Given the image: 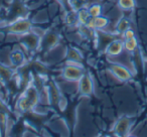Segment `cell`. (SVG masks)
<instances>
[{
  "label": "cell",
  "instance_id": "1",
  "mask_svg": "<svg viewBox=\"0 0 147 137\" xmlns=\"http://www.w3.org/2000/svg\"><path fill=\"white\" fill-rule=\"evenodd\" d=\"M39 100H40V95L37 89L34 86H28L22 96L19 98L17 102V108L21 112H28L36 106Z\"/></svg>",
  "mask_w": 147,
  "mask_h": 137
},
{
  "label": "cell",
  "instance_id": "2",
  "mask_svg": "<svg viewBox=\"0 0 147 137\" xmlns=\"http://www.w3.org/2000/svg\"><path fill=\"white\" fill-rule=\"evenodd\" d=\"M84 74L85 72L83 67L80 65V63H69V65H65L63 70V79L71 82H78Z\"/></svg>",
  "mask_w": 147,
  "mask_h": 137
},
{
  "label": "cell",
  "instance_id": "3",
  "mask_svg": "<svg viewBox=\"0 0 147 137\" xmlns=\"http://www.w3.org/2000/svg\"><path fill=\"white\" fill-rule=\"evenodd\" d=\"M31 29V22L28 19H17L8 26V31L14 34H26Z\"/></svg>",
  "mask_w": 147,
  "mask_h": 137
},
{
  "label": "cell",
  "instance_id": "4",
  "mask_svg": "<svg viewBox=\"0 0 147 137\" xmlns=\"http://www.w3.org/2000/svg\"><path fill=\"white\" fill-rule=\"evenodd\" d=\"M110 71L119 81L121 82H127L132 78V74L126 67L119 63H114L110 67Z\"/></svg>",
  "mask_w": 147,
  "mask_h": 137
},
{
  "label": "cell",
  "instance_id": "5",
  "mask_svg": "<svg viewBox=\"0 0 147 137\" xmlns=\"http://www.w3.org/2000/svg\"><path fill=\"white\" fill-rule=\"evenodd\" d=\"M79 92L83 96H90L94 90V84H93L92 78L89 75L84 74L83 77L78 81Z\"/></svg>",
  "mask_w": 147,
  "mask_h": 137
},
{
  "label": "cell",
  "instance_id": "6",
  "mask_svg": "<svg viewBox=\"0 0 147 137\" xmlns=\"http://www.w3.org/2000/svg\"><path fill=\"white\" fill-rule=\"evenodd\" d=\"M123 51H124V41L120 40V39H115V40H112L108 45L106 53L109 55L117 57V55H121Z\"/></svg>",
  "mask_w": 147,
  "mask_h": 137
},
{
  "label": "cell",
  "instance_id": "7",
  "mask_svg": "<svg viewBox=\"0 0 147 137\" xmlns=\"http://www.w3.org/2000/svg\"><path fill=\"white\" fill-rule=\"evenodd\" d=\"M129 128H130V120L127 117H123V118L119 119L115 124L114 131L117 135L122 136V135H125L128 132Z\"/></svg>",
  "mask_w": 147,
  "mask_h": 137
},
{
  "label": "cell",
  "instance_id": "8",
  "mask_svg": "<svg viewBox=\"0 0 147 137\" xmlns=\"http://www.w3.org/2000/svg\"><path fill=\"white\" fill-rule=\"evenodd\" d=\"M24 53L21 51H13L9 55V61H10L11 65H14V67H19L24 63Z\"/></svg>",
  "mask_w": 147,
  "mask_h": 137
},
{
  "label": "cell",
  "instance_id": "9",
  "mask_svg": "<svg viewBox=\"0 0 147 137\" xmlns=\"http://www.w3.org/2000/svg\"><path fill=\"white\" fill-rule=\"evenodd\" d=\"M67 61L69 63H80L83 59V55L80 51L77 49H74V47H69V51H67Z\"/></svg>",
  "mask_w": 147,
  "mask_h": 137
},
{
  "label": "cell",
  "instance_id": "10",
  "mask_svg": "<svg viewBox=\"0 0 147 137\" xmlns=\"http://www.w3.org/2000/svg\"><path fill=\"white\" fill-rule=\"evenodd\" d=\"M77 18H78V22L80 23L81 25H86L92 17L89 14L88 9L81 7L78 10V12H77Z\"/></svg>",
  "mask_w": 147,
  "mask_h": 137
},
{
  "label": "cell",
  "instance_id": "11",
  "mask_svg": "<svg viewBox=\"0 0 147 137\" xmlns=\"http://www.w3.org/2000/svg\"><path fill=\"white\" fill-rule=\"evenodd\" d=\"M93 23H94V29H104L108 26L109 20L108 18L100 15L93 18Z\"/></svg>",
  "mask_w": 147,
  "mask_h": 137
},
{
  "label": "cell",
  "instance_id": "12",
  "mask_svg": "<svg viewBox=\"0 0 147 137\" xmlns=\"http://www.w3.org/2000/svg\"><path fill=\"white\" fill-rule=\"evenodd\" d=\"M118 6L122 10L129 11L135 8L136 2H135V0H118Z\"/></svg>",
  "mask_w": 147,
  "mask_h": 137
},
{
  "label": "cell",
  "instance_id": "13",
  "mask_svg": "<svg viewBox=\"0 0 147 137\" xmlns=\"http://www.w3.org/2000/svg\"><path fill=\"white\" fill-rule=\"evenodd\" d=\"M128 28H130V20L127 17H122L121 19H119L118 23L116 25L117 31L120 33H123Z\"/></svg>",
  "mask_w": 147,
  "mask_h": 137
},
{
  "label": "cell",
  "instance_id": "14",
  "mask_svg": "<svg viewBox=\"0 0 147 137\" xmlns=\"http://www.w3.org/2000/svg\"><path fill=\"white\" fill-rule=\"evenodd\" d=\"M12 76V71L7 67L0 65V82H6L10 80Z\"/></svg>",
  "mask_w": 147,
  "mask_h": 137
},
{
  "label": "cell",
  "instance_id": "15",
  "mask_svg": "<svg viewBox=\"0 0 147 137\" xmlns=\"http://www.w3.org/2000/svg\"><path fill=\"white\" fill-rule=\"evenodd\" d=\"M38 43V37L35 36V34H24V45L30 49H34L35 45Z\"/></svg>",
  "mask_w": 147,
  "mask_h": 137
},
{
  "label": "cell",
  "instance_id": "16",
  "mask_svg": "<svg viewBox=\"0 0 147 137\" xmlns=\"http://www.w3.org/2000/svg\"><path fill=\"white\" fill-rule=\"evenodd\" d=\"M137 47H138V41H137L136 37L124 40V49H126L129 53H133L137 49Z\"/></svg>",
  "mask_w": 147,
  "mask_h": 137
},
{
  "label": "cell",
  "instance_id": "17",
  "mask_svg": "<svg viewBox=\"0 0 147 137\" xmlns=\"http://www.w3.org/2000/svg\"><path fill=\"white\" fill-rule=\"evenodd\" d=\"M89 14L92 18H95L97 16H100L102 14V7H101L100 4H92L90 7L88 8Z\"/></svg>",
  "mask_w": 147,
  "mask_h": 137
},
{
  "label": "cell",
  "instance_id": "18",
  "mask_svg": "<svg viewBox=\"0 0 147 137\" xmlns=\"http://www.w3.org/2000/svg\"><path fill=\"white\" fill-rule=\"evenodd\" d=\"M57 41H59V37H57V35L55 34V33H49V34L47 35V45H49V47H55L57 43Z\"/></svg>",
  "mask_w": 147,
  "mask_h": 137
},
{
  "label": "cell",
  "instance_id": "19",
  "mask_svg": "<svg viewBox=\"0 0 147 137\" xmlns=\"http://www.w3.org/2000/svg\"><path fill=\"white\" fill-rule=\"evenodd\" d=\"M78 21V18H77V13L76 12H69L67 13V24H74L75 22Z\"/></svg>",
  "mask_w": 147,
  "mask_h": 137
},
{
  "label": "cell",
  "instance_id": "20",
  "mask_svg": "<svg viewBox=\"0 0 147 137\" xmlns=\"http://www.w3.org/2000/svg\"><path fill=\"white\" fill-rule=\"evenodd\" d=\"M123 37H124V40H127V39H131L135 37V32L133 29L128 28L127 30H125L123 32Z\"/></svg>",
  "mask_w": 147,
  "mask_h": 137
},
{
  "label": "cell",
  "instance_id": "21",
  "mask_svg": "<svg viewBox=\"0 0 147 137\" xmlns=\"http://www.w3.org/2000/svg\"><path fill=\"white\" fill-rule=\"evenodd\" d=\"M59 2L63 3V4H67V3H69V0H57Z\"/></svg>",
  "mask_w": 147,
  "mask_h": 137
}]
</instances>
